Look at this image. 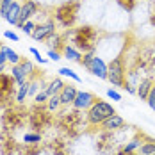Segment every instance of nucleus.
<instances>
[{
  "label": "nucleus",
  "instance_id": "nucleus-30",
  "mask_svg": "<svg viewBox=\"0 0 155 155\" xmlns=\"http://www.w3.org/2000/svg\"><path fill=\"white\" fill-rule=\"evenodd\" d=\"M59 75L61 77H70L71 80H75V82H80V77H78L71 68H59Z\"/></svg>",
  "mask_w": 155,
  "mask_h": 155
},
{
  "label": "nucleus",
  "instance_id": "nucleus-11",
  "mask_svg": "<svg viewBox=\"0 0 155 155\" xmlns=\"http://www.w3.org/2000/svg\"><path fill=\"white\" fill-rule=\"evenodd\" d=\"M94 102H96V96L93 93H89V91H78L71 107L78 109V110H87Z\"/></svg>",
  "mask_w": 155,
  "mask_h": 155
},
{
  "label": "nucleus",
  "instance_id": "nucleus-46",
  "mask_svg": "<svg viewBox=\"0 0 155 155\" xmlns=\"http://www.w3.org/2000/svg\"><path fill=\"white\" fill-rule=\"evenodd\" d=\"M153 155H155V153H153Z\"/></svg>",
  "mask_w": 155,
  "mask_h": 155
},
{
  "label": "nucleus",
  "instance_id": "nucleus-35",
  "mask_svg": "<svg viewBox=\"0 0 155 155\" xmlns=\"http://www.w3.org/2000/svg\"><path fill=\"white\" fill-rule=\"evenodd\" d=\"M146 102H148L150 109H152V110H155V82H153V86H152V89H150V94H148Z\"/></svg>",
  "mask_w": 155,
  "mask_h": 155
},
{
  "label": "nucleus",
  "instance_id": "nucleus-4",
  "mask_svg": "<svg viewBox=\"0 0 155 155\" xmlns=\"http://www.w3.org/2000/svg\"><path fill=\"white\" fill-rule=\"evenodd\" d=\"M27 121L36 132L38 130H45V128H48L54 123V114H52V110L48 107H45V104H34L29 109Z\"/></svg>",
  "mask_w": 155,
  "mask_h": 155
},
{
  "label": "nucleus",
  "instance_id": "nucleus-43",
  "mask_svg": "<svg viewBox=\"0 0 155 155\" xmlns=\"http://www.w3.org/2000/svg\"><path fill=\"white\" fill-rule=\"evenodd\" d=\"M4 70H5V64H2V66H0V73H4Z\"/></svg>",
  "mask_w": 155,
  "mask_h": 155
},
{
  "label": "nucleus",
  "instance_id": "nucleus-34",
  "mask_svg": "<svg viewBox=\"0 0 155 155\" xmlns=\"http://www.w3.org/2000/svg\"><path fill=\"white\" fill-rule=\"evenodd\" d=\"M47 102H48L47 91H39V93L34 96V104H47Z\"/></svg>",
  "mask_w": 155,
  "mask_h": 155
},
{
  "label": "nucleus",
  "instance_id": "nucleus-7",
  "mask_svg": "<svg viewBox=\"0 0 155 155\" xmlns=\"http://www.w3.org/2000/svg\"><path fill=\"white\" fill-rule=\"evenodd\" d=\"M107 80L114 87H125V84H127V68H125L123 55H116L114 59H110L109 70H107Z\"/></svg>",
  "mask_w": 155,
  "mask_h": 155
},
{
  "label": "nucleus",
  "instance_id": "nucleus-13",
  "mask_svg": "<svg viewBox=\"0 0 155 155\" xmlns=\"http://www.w3.org/2000/svg\"><path fill=\"white\" fill-rule=\"evenodd\" d=\"M123 118L120 116V114H112V116H109L107 120H104L102 123H100V130H107V132H118V130H121L123 128Z\"/></svg>",
  "mask_w": 155,
  "mask_h": 155
},
{
  "label": "nucleus",
  "instance_id": "nucleus-39",
  "mask_svg": "<svg viewBox=\"0 0 155 155\" xmlns=\"http://www.w3.org/2000/svg\"><path fill=\"white\" fill-rule=\"evenodd\" d=\"M4 36H5L7 39H13L15 43H18V41H20V36H18L15 31H5V32H4Z\"/></svg>",
  "mask_w": 155,
  "mask_h": 155
},
{
  "label": "nucleus",
  "instance_id": "nucleus-12",
  "mask_svg": "<svg viewBox=\"0 0 155 155\" xmlns=\"http://www.w3.org/2000/svg\"><path fill=\"white\" fill-rule=\"evenodd\" d=\"M38 4L34 2V0H25L23 4H21V11H20V23L18 25H21V23H25V21H29L32 20L34 16L38 15Z\"/></svg>",
  "mask_w": 155,
  "mask_h": 155
},
{
  "label": "nucleus",
  "instance_id": "nucleus-22",
  "mask_svg": "<svg viewBox=\"0 0 155 155\" xmlns=\"http://www.w3.org/2000/svg\"><path fill=\"white\" fill-rule=\"evenodd\" d=\"M20 68L23 70V73L27 75V78H29V80L36 77V75H34V71H36V66L32 64V61H29V59H21V61H20Z\"/></svg>",
  "mask_w": 155,
  "mask_h": 155
},
{
  "label": "nucleus",
  "instance_id": "nucleus-26",
  "mask_svg": "<svg viewBox=\"0 0 155 155\" xmlns=\"http://www.w3.org/2000/svg\"><path fill=\"white\" fill-rule=\"evenodd\" d=\"M2 50L5 52V57H7V62H11V64H20V61H21V57L18 55V52H15L13 48H9V47H4L2 45Z\"/></svg>",
  "mask_w": 155,
  "mask_h": 155
},
{
  "label": "nucleus",
  "instance_id": "nucleus-9",
  "mask_svg": "<svg viewBox=\"0 0 155 155\" xmlns=\"http://www.w3.org/2000/svg\"><path fill=\"white\" fill-rule=\"evenodd\" d=\"M15 78L11 73H0V107L7 109L13 105V94H15Z\"/></svg>",
  "mask_w": 155,
  "mask_h": 155
},
{
  "label": "nucleus",
  "instance_id": "nucleus-36",
  "mask_svg": "<svg viewBox=\"0 0 155 155\" xmlns=\"http://www.w3.org/2000/svg\"><path fill=\"white\" fill-rule=\"evenodd\" d=\"M29 50H31V54L34 55V57H36V61L39 62V64H47V61H48V59H45V57H41V54H39V50H38V48L31 47Z\"/></svg>",
  "mask_w": 155,
  "mask_h": 155
},
{
  "label": "nucleus",
  "instance_id": "nucleus-20",
  "mask_svg": "<svg viewBox=\"0 0 155 155\" xmlns=\"http://www.w3.org/2000/svg\"><path fill=\"white\" fill-rule=\"evenodd\" d=\"M11 77L15 78L16 86H20V84H23V82H27V80H29L27 75L23 73V70L20 68V64H11Z\"/></svg>",
  "mask_w": 155,
  "mask_h": 155
},
{
  "label": "nucleus",
  "instance_id": "nucleus-3",
  "mask_svg": "<svg viewBox=\"0 0 155 155\" xmlns=\"http://www.w3.org/2000/svg\"><path fill=\"white\" fill-rule=\"evenodd\" d=\"M80 7H82L80 0H66V2L59 4L54 9L55 23L61 25L62 29H73L78 20V15H80Z\"/></svg>",
  "mask_w": 155,
  "mask_h": 155
},
{
  "label": "nucleus",
  "instance_id": "nucleus-41",
  "mask_svg": "<svg viewBox=\"0 0 155 155\" xmlns=\"http://www.w3.org/2000/svg\"><path fill=\"white\" fill-rule=\"evenodd\" d=\"M150 23L155 25V4H153V9H152V13H150Z\"/></svg>",
  "mask_w": 155,
  "mask_h": 155
},
{
  "label": "nucleus",
  "instance_id": "nucleus-18",
  "mask_svg": "<svg viewBox=\"0 0 155 155\" xmlns=\"http://www.w3.org/2000/svg\"><path fill=\"white\" fill-rule=\"evenodd\" d=\"M152 86H153V80L152 78H143L139 84H137V87H136V94L139 96L141 100H146L148 94H150Z\"/></svg>",
  "mask_w": 155,
  "mask_h": 155
},
{
  "label": "nucleus",
  "instance_id": "nucleus-2",
  "mask_svg": "<svg viewBox=\"0 0 155 155\" xmlns=\"http://www.w3.org/2000/svg\"><path fill=\"white\" fill-rule=\"evenodd\" d=\"M84 123H87V120L84 118V110H78L75 107L70 109V110H62L57 114V127L68 137H77L82 132Z\"/></svg>",
  "mask_w": 155,
  "mask_h": 155
},
{
  "label": "nucleus",
  "instance_id": "nucleus-38",
  "mask_svg": "<svg viewBox=\"0 0 155 155\" xmlns=\"http://www.w3.org/2000/svg\"><path fill=\"white\" fill-rule=\"evenodd\" d=\"M107 96L112 100V102H121V94L118 93L116 89H112V87H110V89H107Z\"/></svg>",
  "mask_w": 155,
  "mask_h": 155
},
{
  "label": "nucleus",
  "instance_id": "nucleus-33",
  "mask_svg": "<svg viewBox=\"0 0 155 155\" xmlns=\"http://www.w3.org/2000/svg\"><path fill=\"white\" fill-rule=\"evenodd\" d=\"M64 148H66V146H64V143H62V141H52V150H54V153L55 155H64Z\"/></svg>",
  "mask_w": 155,
  "mask_h": 155
},
{
  "label": "nucleus",
  "instance_id": "nucleus-32",
  "mask_svg": "<svg viewBox=\"0 0 155 155\" xmlns=\"http://www.w3.org/2000/svg\"><path fill=\"white\" fill-rule=\"evenodd\" d=\"M23 141H25V143H31V144L41 143V134H39V132H27V134L23 136Z\"/></svg>",
  "mask_w": 155,
  "mask_h": 155
},
{
  "label": "nucleus",
  "instance_id": "nucleus-10",
  "mask_svg": "<svg viewBox=\"0 0 155 155\" xmlns=\"http://www.w3.org/2000/svg\"><path fill=\"white\" fill-rule=\"evenodd\" d=\"M54 32H55V20H54V18H48L47 21L36 25V29L32 32V38H34L36 41H47Z\"/></svg>",
  "mask_w": 155,
  "mask_h": 155
},
{
  "label": "nucleus",
  "instance_id": "nucleus-23",
  "mask_svg": "<svg viewBox=\"0 0 155 155\" xmlns=\"http://www.w3.org/2000/svg\"><path fill=\"white\" fill-rule=\"evenodd\" d=\"M143 141H144L143 136H136V137H132V139L125 144L123 150L125 152H136V150H139V146L143 144Z\"/></svg>",
  "mask_w": 155,
  "mask_h": 155
},
{
  "label": "nucleus",
  "instance_id": "nucleus-15",
  "mask_svg": "<svg viewBox=\"0 0 155 155\" xmlns=\"http://www.w3.org/2000/svg\"><path fill=\"white\" fill-rule=\"evenodd\" d=\"M61 54H62V57H64V59H68V61H73V62H78V64H80V61H82V55H84V54H82L78 48L73 47L71 43H66Z\"/></svg>",
  "mask_w": 155,
  "mask_h": 155
},
{
  "label": "nucleus",
  "instance_id": "nucleus-19",
  "mask_svg": "<svg viewBox=\"0 0 155 155\" xmlns=\"http://www.w3.org/2000/svg\"><path fill=\"white\" fill-rule=\"evenodd\" d=\"M62 87H64V80H62L61 77H55V78H52V80L48 82V86H47L45 91H47L48 96H52V94H59Z\"/></svg>",
  "mask_w": 155,
  "mask_h": 155
},
{
  "label": "nucleus",
  "instance_id": "nucleus-6",
  "mask_svg": "<svg viewBox=\"0 0 155 155\" xmlns=\"http://www.w3.org/2000/svg\"><path fill=\"white\" fill-rule=\"evenodd\" d=\"M27 114H29V110H25L23 107H15V105L7 107L4 110V114H2V127H4V130L9 132V130L20 128L21 125L27 121Z\"/></svg>",
  "mask_w": 155,
  "mask_h": 155
},
{
  "label": "nucleus",
  "instance_id": "nucleus-25",
  "mask_svg": "<svg viewBox=\"0 0 155 155\" xmlns=\"http://www.w3.org/2000/svg\"><path fill=\"white\" fill-rule=\"evenodd\" d=\"M141 155H153L155 153V139H146L143 141V144L139 146Z\"/></svg>",
  "mask_w": 155,
  "mask_h": 155
},
{
  "label": "nucleus",
  "instance_id": "nucleus-5",
  "mask_svg": "<svg viewBox=\"0 0 155 155\" xmlns=\"http://www.w3.org/2000/svg\"><path fill=\"white\" fill-rule=\"evenodd\" d=\"M112 114H116V110L109 102L96 100L93 105L86 110V120H87V125H91V127H100V123Z\"/></svg>",
  "mask_w": 155,
  "mask_h": 155
},
{
  "label": "nucleus",
  "instance_id": "nucleus-16",
  "mask_svg": "<svg viewBox=\"0 0 155 155\" xmlns=\"http://www.w3.org/2000/svg\"><path fill=\"white\" fill-rule=\"evenodd\" d=\"M20 11H21V4L15 2V4L11 5V9L7 11V15L4 16V20H5L9 25H13V27H18V23H20Z\"/></svg>",
  "mask_w": 155,
  "mask_h": 155
},
{
  "label": "nucleus",
  "instance_id": "nucleus-1",
  "mask_svg": "<svg viewBox=\"0 0 155 155\" xmlns=\"http://www.w3.org/2000/svg\"><path fill=\"white\" fill-rule=\"evenodd\" d=\"M64 39L70 38V43L75 48H78L82 54L87 52H94L98 47V29H94L91 25H80V27H73V29H66Z\"/></svg>",
  "mask_w": 155,
  "mask_h": 155
},
{
  "label": "nucleus",
  "instance_id": "nucleus-21",
  "mask_svg": "<svg viewBox=\"0 0 155 155\" xmlns=\"http://www.w3.org/2000/svg\"><path fill=\"white\" fill-rule=\"evenodd\" d=\"M27 96H29V80L18 86V93H16V96H15L16 104H20V105H21V104L27 100Z\"/></svg>",
  "mask_w": 155,
  "mask_h": 155
},
{
  "label": "nucleus",
  "instance_id": "nucleus-27",
  "mask_svg": "<svg viewBox=\"0 0 155 155\" xmlns=\"http://www.w3.org/2000/svg\"><path fill=\"white\" fill-rule=\"evenodd\" d=\"M16 150V144H15V139H9L4 141V143H0V152L2 155H13V152Z\"/></svg>",
  "mask_w": 155,
  "mask_h": 155
},
{
  "label": "nucleus",
  "instance_id": "nucleus-29",
  "mask_svg": "<svg viewBox=\"0 0 155 155\" xmlns=\"http://www.w3.org/2000/svg\"><path fill=\"white\" fill-rule=\"evenodd\" d=\"M116 4H118L123 11L132 13V11L136 9V5H137V0H116Z\"/></svg>",
  "mask_w": 155,
  "mask_h": 155
},
{
  "label": "nucleus",
  "instance_id": "nucleus-31",
  "mask_svg": "<svg viewBox=\"0 0 155 155\" xmlns=\"http://www.w3.org/2000/svg\"><path fill=\"white\" fill-rule=\"evenodd\" d=\"M18 29H21V32H23V34H27V36H32V32H34V29H36V23H34L32 20H29V21H25V23L18 25Z\"/></svg>",
  "mask_w": 155,
  "mask_h": 155
},
{
  "label": "nucleus",
  "instance_id": "nucleus-28",
  "mask_svg": "<svg viewBox=\"0 0 155 155\" xmlns=\"http://www.w3.org/2000/svg\"><path fill=\"white\" fill-rule=\"evenodd\" d=\"M61 105H62V102H61V96H59V94H52V96H48L47 107L50 109L52 112H57Z\"/></svg>",
  "mask_w": 155,
  "mask_h": 155
},
{
  "label": "nucleus",
  "instance_id": "nucleus-44",
  "mask_svg": "<svg viewBox=\"0 0 155 155\" xmlns=\"http://www.w3.org/2000/svg\"><path fill=\"white\" fill-rule=\"evenodd\" d=\"M0 47H2V45H0Z\"/></svg>",
  "mask_w": 155,
  "mask_h": 155
},
{
  "label": "nucleus",
  "instance_id": "nucleus-24",
  "mask_svg": "<svg viewBox=\"0 0 155 155\" xmlns=\"http://www.w3.org/2000/svg\"><path fill=\"white\" fill-rule=\"evenodd\" d=\"M41 152V146H39V143H25V148H20V155H39Z\"/></svg>",
  "mask_w": 155,
  "mask_h": 155
},
{
  "label": "nucleus",
  "instance_id": "nucleus-40",
  "mask_svg": "<svg viewBox=\"0 0 155 155\" xmlns=\"http://www.w3.org/2000/svg\"><path fill=\"white\" fill-rule=\"evenodd\" d=\"M5 62H7V57H5V52H4V50L0 48V66H2V64H5Z\"/></svg>",
  "mask_w": 155,
  "mask_h": 155
},
{
  "label": "nucleus",
  "instance_id": "nucleus-17",
  "mask_svg": "<svg viewBox=\"0 0 155 155\" xmlns=\"http://www.w3.org/2000/svg\"><path fill=\"white\" fill-rule=\"evenodd\" d=\"M47 43H48V48L57 50V52H62V48H64V45H66V39H64V36H62V34L54 32V34L47 39Z\"/></svg>",
  "mask_w": 155,
  "mask_h": 155
},
{
  "label": "nucleus",
  "instance_id": "nucleus-37",
  "mask_svg": "<svg viewBox=\"0 0 155 155\" xmlns=\"http://www.w3.org/2000/svg\"><path fill=\"white\" fill-rule=\"evenodd\" d=\"M47 55H48V59H50V61H54V62H57V61L62 57L61 52H57V50H52V48H48Z\"/></svg>",
  "mask_w": 155,
  "mask_h": 155
},
{
  "label": "nucleus",
  "instance_id": "nucleus-45",
  "mask_svg": "<svg viewBox=\"0 0 155 155\" xmlns=\"http://www.w3.org/2000/svg\"><path fill=\"white\" fill-rule=\"evenodd\" d=\"M0 2H2V0H0Z\"/></svg>",
  "mask_w": 155,
  "mask_h": 155
},
{
  "label": "nucleus",
  "instance_id": "nucleus-42",
  "mask_svg": "<svg viewBox=\"0 0 155 155\" xmlns=\"http://www.w3.org/2000/svg\"><path fill=\"white\" fill-rule=\"evenodd\" d=\"M116 155H136V153H134V152H125L123 148H121V150H120Z\"/></svg>",
  "mask_w": 155,
  "mask_h": 155
},
{
  "label": "nucleus",
  "instance_id": "nucleus-14",
  "mask_svg": "<svg viewBox=\"0 0 155 155\" xmlns=\"http://www.w3.org/2000/svg\"><path fill=\"white\" fill-rule=\"evenodd\" d=\"M77 87L75 86H71V84H64V87L61 89V93H59V96H61V102L64 107H71L73 105V100H75V96H77Z\"/></svg>",
  "mask_w": 155,
  "mask_h": 155
},
{
  "label": "nucleus",
  "instance_id": "nucleus-8",
  "mask_svg": "<svg viewBox=\"0 0 155 155\" xmlns=\"http://www.w3.org/2000/svg\"><path fill=\"white\" fill-rule=\"evenodd\" d=\"M80 64L91 73L94 77L102 78V80H107V70H109V64L100 55H94V52H87L82 55V61Z\"/></svg>",
  "mask_w": 155,
  "mask_h": 155
}]
</instances>
